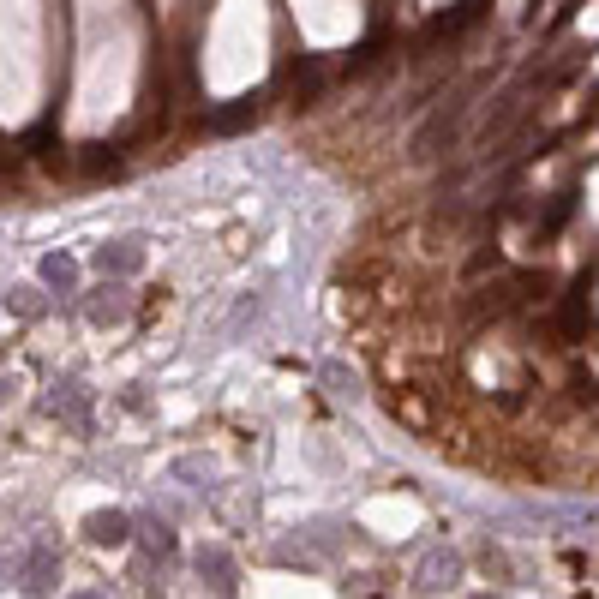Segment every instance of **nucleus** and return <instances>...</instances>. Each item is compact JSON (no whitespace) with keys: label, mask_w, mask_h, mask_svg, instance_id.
I'll list each match as a JSON object with an SVG mask.
<instances>
[{"label":"nucleus","mask_w":599,"mask_h":599,"mask_svg":"<svg viewBox=\"0 0 599 599\" xmlns=\"http://www.w3.org/2000/svg\"><path fill=\"white\" fill-rule=\"evenodd\" d=\"M12 306H18V312H36V306H42V294H36V288H12Z\"/></svg>","instance_id":"7"},{"label":"nucleus","mask_w":599,"mask_h":599,"mask_svg":"<svg viewBox=\"0 0 599 599\" xmlns=\"http://www.w3.org/2000/svg\"><path fill=\"white\" fill-rule=\"evenodd\" d=\"M456 576H462V558H456V552H432V558L420 564V588H438V582L456 588Z\"/></svg>","instance_id":"4"},{"label":"nucleus","mask_w":599,"mask_h":599,"mask_svg":"<svg viewBox=\"0 0 599 599\" xmlns=\"http://www.w3.org/2000/svg\"><path fill=\"white\" fill-rule=\"evenodd\" d=\"M96 270L102 276H138L144 270V246L138 240H108V246H96Z\"/></svg>","instance_id":"2"},{"label":"nucleus","mask_w":599,"mask_h":599,"mask_svg":"<svg viewBox=\"0 0 599 599\" xmlns=\"http://www.w3.org/2000/svg\"><path fill=\"white\" fill-rule=\"evenodd\" d=\"M138 528H144V546H150L156 558H168V552H174V528H168V522H156V516H144Z\"/></svg>","instance_id":"6"},{"label":"nucleus","mask_w":599,"mask_h":599,"mask_svg":"<svg viewBox=\"0 0 599 599\" xmlns=\"http://www.w3.org/2000/svg\"><path fill=\"white\" fill-rule=\"evenodd\" d=\"M6 576H12V588H24V594H42V588H54L60 582V558L42 546V540H30L12 564H6Z\"/></svg>","instance_id":"1"},{"label":"nucleus","mask_w":599,"mask_h":599,"mask_svg":"<svg viewBox=\"0 0 599 599\" xmlns=\"http://www.w3.org/2000/svg\"><path fill=\"white\" fill-rule=\"evenodd\" d=\"M126 528H132V522H126L120 510H108V516H90V522H84L90 546H126Z\"/></svg>","instance_id":"3"},{"label":"nucleus","mask_w":599,"mask_h":599,"mask_svg":"<svg viewBox=\"0 0 599 599\" xmlns=\"http://www.w3.org/2000/svg\"><path fill=\"white\" fill-rule=\"evenodd\" d=\"M42 282H48V288H60V294H72V288H78V258L48 252V258H42Z\"/></svg>","instance_id":"5"}]
</instances>
